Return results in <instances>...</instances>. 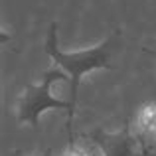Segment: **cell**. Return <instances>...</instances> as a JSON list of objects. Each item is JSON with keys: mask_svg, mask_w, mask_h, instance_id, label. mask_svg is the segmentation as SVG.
Wrapping results in <instances>:
<instances>
[{"mask_svg": "<svg viewBox=\"0 0 156 156\" xmlns=\"http://www.w3.org/2000/svg\"><path fill=\"white\" fill-rule=\"evenodd\" d=\"M61 156H87V152H85L83 148H79L77 144H69L67 148L63 150V154Z\"/></svg>", "mask_w": 156, "mask_h": 156, "instance_id": "5b68a950", "label": "cell"}, {"mask_svg": "<svg viewBox=\"0 0 156 156\" xmlns=\"http://www.w3.org/2000/svg\"><path fill=\"white\" fill-rule=\"evenodd\" d=\"M89 138L99 146L103 156H138L136 140L130 134L129 125H125L117 133L95 130V133L89 134Z\"/></svg>", "mask_w": 156, "mask_h": 156, "instance_id": "3957f363", "label": "cell"}, {"mask_svg": "<svg viewBox=\"0 0 156 156\" xmlns=\"http://www.w3.org/2000/svg\"><path fill=\"white\" fill-rule=\"evenodd\" d=\"M136 122L142 133L156 134V103H146L138 109Z\"/></svg>", "mask_w": 156, "mask_h": 156, "instance_id": "277c9868", "label": "cell"}, {"mask_svg": "<svg viewBox=\"0 0 156 156\" xmlns=\"http://www.w3.org/2000/svg\"><path fill=\"white\" fill-rule=\"evenodd\" d=\"M55 81H69V75L63 69L53 67L44 73L40 85L26 83L22 97L18 101V121L22 125H30L32 129H38L40 117H42L44 111L65 109L67 111V136H69V144H73V115H75V109H73L71 101H61L51 95V85Z\"/></svg>", "mask_w": 156, "mask_h": 156, "instance_id": "7a4b0ae2", "label": "cell"}, {"mask_svg": "<svg viewBox=\"0 0 156 156\" xmlns=\"http://www.w3.org/2000/svg\"><path fill=\"white\" fill-rule=\"evenodd\" d=\"M142 51H144V53H150V55H154V57H156V51H152V50H148V48H144V50H142Z\"/></svg>", "mask_w": 156, "mask_h": 156, "instance_id": "52a82bcc", "label": "cell"}, {"mask_svg": "<svg viewBox=\"0 0 156 156\" xmlns=\"http://www.w3.org/2000/svg\"><path fill=\"white\" fill-rule=\"evenodd\" d=\"M12 156H26V154L20 152V150H14V152H12ZM38 156H51V150H44V152L38 154Z\"/></svg>", "mask_w": 156, "mask_h": 156, "instance_id": "8992f818", "label": "cell"}, {"mask_svg": "<svg viewBox=\"0 0 156 156\" xmlns=\"http://www.w3.org/2000/svg\"><path fill=\"white\" fill-rule=\"evenodd\" d=\"M111 42H113V38H107L105 42H101L95 48H89V50H83V51L65 53L57 46V22L50 24L44 50L51 57L53 63L69 75V101H71L73 109L77 107V91H79L81 77L89 71H95V69H113V65L109 63Z\"/></svg>", "mask_w": 156, "mask_h": 156, "instance_id": "6da1fadb", "label": "cell"}]
</instances>
